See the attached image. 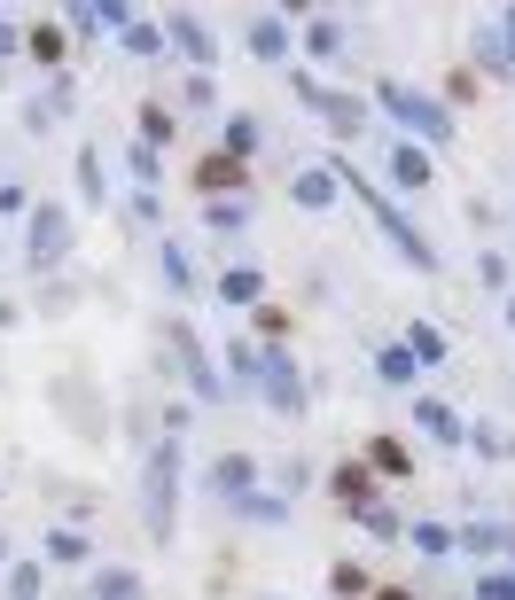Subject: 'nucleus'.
Instances as JSON below:
<instances>
[{"instance_id":"nucleus-1","label":"nucleus","mask_w":515,"mask_h":600,"mask_svg":"<svg viewBox=\"0 0 515 600\" xmlns=\"http://www.w3.org/2000/svg\"><path fill=\"white\" fill-rule=\"evenodd\" d=\"M328 180H336V188H352V196H360V203H368V211L383 219V234L398 242V257H406V266H414V274H438V249H429V242H421V234L406 226V211H398V203H391L383 188H368V180H360V171H352V164H336V171H328Z\"/></svg>"},{"instance_id":"nucleus-2","label":"nucleus","mask_w":515,"mask_h":600,"mask_svg":"<svg viewBox=\"0 0 515 600\" xmlns=\"http://www.w3.org/2000/svg\"><path fill=\"white\" fill-rule=\"evenodd\" d=\"M375 102H383L398 125H414L421 141H453V133H461V125H453V110H446V102H429V95H414L406 78H383V86H375Z\"/></svg>"},{"instance_id":"nucleus-3","label":"nucleus","mask_w":515,"mask_h":600,"mask_svg":"<svg viewBox=\"0 0 515 600\" xmlns=\"http://www.w3.org/2000/svg\"><path fill=\"white\" fill-rule=\"evenodd\" d=\"M172 499H180V437H164L149 453V531L172 538Z\"/></svg>"},{"instance_id":"nucleus-4","label":"nucleus","mask_w":515,"mask_h":600,"mask_svg":"<svg viewBox=\"0 0 515 600\" xmlns=\"http://www.w3.org/2000/svg\"><path fill=\"white\" fill-rule=\"evenodd\" d=\"M24 257H32L40 274H47V266H63V257H70V211H63V203H40V211H32Z\"/></svg>"},{"instance_id":"nucleus-5","label":"nucleus","mask_w":515,"mask_h":600,"mask_svg":"<svg viewBox=\"0 0 515 600\" xmlns=\"http://www.w3.org/2000/svg\"><path fill=\"white\" fill-rule=\"evenodd\" d=\"M164 343H172V359H180V375H188V390L211 405L219 398V375H211V359H204V343H196V327L188 320H164Z\"/></svg>"},{"instance_id":"nucleus-6","label":"nucleus","mask_w":515,"mask_h":600,"mask_svg":"<svg viewBox=\"0 0 515 600\" xmlns=\"http://www.w3.org/2000/svg\"><path fill=\"white\" fill-rule=\"evenodd\" d=\"M164 47H180V55L196 63V78L219 63V32H211L204 16H188V9H172V16H164Z\"/></svg>"},{"instance_id":"nucleus-7","label":"nucleus","mask_w":515,"mask_h":600,"mask_svg":"<svg viewBox=\"0 0 515 600\" xmlns=\"http://www.w3.org/2000/svg\"><path fill=\"white\" fill-rule=\"evenodd\" d=\"M289 86H297V95H305L336 133H360V125H368V102H360V95H336V86H320V78H305V70H297Z\"/></svg>"},{"instance_id":"nucleus-8","label":"nucleus","mask_w":515,"mask_h":600,"mask_svg":"<svg viewBox=\"0 0 515 600\" xmlns=\"http://www.w3.org/2000/svg\"><path fill=\"white\" fill-rule=\"evenodd\" d=\"M258 398H266V405H282V413H297V405H305V382H297V367H289L282 352H266V359H258Z\"/></svg>"},{"instance_id":"nucleus-9","label":"nucleus","mask_w":515,"mask_h":600,"mask_svg":"<svg viewBox=\"0 0 515 600\" xmlns=\"http://www.w3.org/2000/svg\"><path fill=\"white\" fill-rule=\"evenodd\" d=\"M414 429H421L429 445H461V413L446 398H414Z\"/></svg>"},{"instance_id":"nucleus-10","label":"nucleus","mask_w":515,"mask_h":600,"mask_svg":"<svg viewBox=\"0 0 515 600\" xmlns=\"http://www.w3.org/2000/svg\"><path fill=\"white\" fill-rule=\"evenodd\" d=\"M391 180H398L406 196L429 188V148H421V141H398V148H391Z\"/></svg>"},{"instance_id":"nucleus-11","label":"nucleus","mask_w":515,"mask_h":600,"mask_svg":"<svg viewBox=\"0 0 515 600\" xmlns=\"http://www.w3.org/2000/svg\"><path fill=\"white\" fill-rule=\"evenodd\" d=\"M196 188H204V196L219 203V188H250V171H242L234 156H219V148H211V156L196 164Z\"/></svg>"},{"instance_id":"nucleus-12","label":"nucleus","mask_w":515,"mask_h":600,"mask_svg":"<svg viewBox=\"0 0 515 600\" xmlns=\"http://www.w3.org/2000/svg\"><path fill=\"white\" fill-rule=\"evenodd\" d=\"M250 47L266 63H289V16H250Z\"/></svg>"},{"instance_id":"nucleus-13","label":"nucleus","mask_w":515,"mask_h":600,"mask_svg":"<svg viewBox=\"0 0 515 600\" xmlns=\"http://www.w3.org/2000/svg\"><path fill=\"white\" fill-rule=\"evenodd\" d=\"M398 352H406L414 367H438V359H446V335L429 327V320H414V327H406V343H398Z\"/></svg>"},{"instance_id":"nucleus-14","label":"nucleus","mask_w":515,"mask_h":600,"mask_svg":"<svg viewBox=\"0 0 515 600\" xmlns=\"http://www.w3.org/2000/svg\"><path fill=\"white\" fill-rule=\"evenodd\" d=\"M250 148H258V118H250V110H234V118L219 125V156H234V164H242Z\"/></svg>"},{"instance_id":"nucleus-15","label":"nucleus","mask_w":515,"mask_h":600,"mask_svg":"<svg viewBox=\"0 0 515 600\" xmlns=\"http://www.w3.org/2000/svg\"><path fill=\"white\" fill-rule=\"evenodd\" d=\"M336 499L368 514V507H375V476H368V468H352V460H343V468H336Z\"/></svg>"},{"instance_id":"nucleus-16","label":"nucleus","mask_w":515,"mask_h":600,"mask_svg":"<svg viewBox=\"0 0 515 600\" xmlns=\"http://www.w3.org/2000/svg\"><path fill=\"white\" fill-rule=\"evenodd\" d=\"M219 297H227V304H266V281H258L250 266H227V274H219Z\"/></svg>"},{"instance_id":"nucleus-17","label":"nucleus","mask_w":515,"mask_h":600,"mask_svg":"<svg viewBox=\"0 0 515 600\" xmlns=\"http://www.w3.org/2000/svg\"><path fill=\"white\" fill-rule=\"evenodd\" d=\"M211 491H219V499H227V507H234V499H242V491H250V460H242V453H227V460H219V468H211Z\"/></svg>"},{"instance_id":"nucleus-18","label":"nucleus","mask_w":515,"mask_h":600,"mask_svg":"<svg viewBox=\"0 0 515 600\" xmlns=\"http://www.w3.org/2000/svg\"><path fill=\"white\" fill-rule=\"evenodd\" d=\"M95 600H141V577L133 569H95Z\"/></svg>"},{"instance_id":"nucleus-19","label":"nucleus","mask_w":515,"mask_h":600,"mask_svg":"<svg viewBox=\"0 0 515 600\" xmlns=\"http://www.w3.org/2000/svg\"><path fill=\"white\" fill-rule=\"evenodd\" d=\"M234 514H250V523H282L289 507H282L274 491H242V499H234Z\"/></svg>"},{"instance_id":"nucleus-20","label":"nucleus","mask_w":515,"mask_h":600,"mask_svg":"<svg viewBox=\"0 0 515 600\" xmlns=\"http://www.w3.org/2000/svg\"><path fill=\"white\" fill-rule=\"evenodd\" d=\"M172 133H180V125H172V110H164V102H149V110H141V148H156V141L172 148Z\"/></svg>"},{"instance_id":"nucleus-21","label":"nucleus","mask_w":515,"mask_h":600,"mask_svg":"<svg viewBox=\"0 0 515 600\" xmlns=\"http://www.w3.org/2000/svg\"><path fill=\"white\" fill-rule=\"evenodd\" d=\"M305 40H313V55H320V63H336V55H343V24H336V16H313V32H305Z\"/></svg>"},{"instance_id":"nucleus-22","label":"nucleus","mask_w":515,"mask_h":600,"mask_svg":"<svg viewBox=\"0 0 515 600\" xmlns=\"http://www.w3.org/2000/svg\"><path fill=\"white\" fill-rule=\"evenodd\" d=\"M78 188H86V203L110 196V188H102V148H78Z\"/></svg>"},{"instance_id":"nucleus-23","label":"nucleus","mask_w":515,"mask_h":600,"mask_svg":"<svg viewBox=\"0 0 515 600\" xmlns=\"http://www.w3.org/2000/svg\"><path fill=\"white\" fill-rule=\"evenodd\" d=\"M297 203H305V211H328V203H336V180H328V171H305V180H297Z\"/></svg>"},{"instance_id":"nucleus-24","label":"nucleus","mask_w":515,"mask_h":600,"mask_svg":"<svg viewBox=\"0 0 515 600\" xmlns=\"http://www.w3.org/2000/svg\"><path fill=\"white\" fill-rule=\"evenodd\" d=\"M375 375H383L391 390H414V375H421V367H414L406 352H383V359H375Z\"/></svg>"},{"instance_id":"nucleus-25","label":"nucleus","mask_w":515,"mask_h":600,"mask_svg":"<svg viewBox=\"0 0 515 600\" xmlns=\"http://www.w3.org/2000/svg\"><path fill=\"white\" fill-rule=\"evenodd\" d=\"M125 47H133V55H164V24H141V16H133V24H125Z\"/></svg>"},{"instance_id":"nucleus-26","label":"nucleus","mask_w":515,"mask_h":600,"mask_svg":"<svg viewBox=\"0 0 515 600\" xmlns=\"http://www.w3.org/2000/svg\"><path fill=\"white\" fill-rule=\"evenodd\" d=\"M40 585H47L40 562H17V569H9V600H40Z\"/></svg>"},{"instance_id":"nucleus-27","label":"nucleus","mask_w":515,"mask_h":600,"mask_svg":"<svg viewBox=\"0 0 515 600\" xmlns=\"http://www.w3.org/2000/svg\"><path fill=\"white\" fill-rule=\"evenodd\" d=\"M164 281H172V289H188V281H196V266H188V249H180V242H164Z\"/></svg>"},{"instance_id":"nucleus-28","label":"nucleus","mask_w":515,"mask_h":600,"mask_svg":"<svg viewBox=\"0 0 515 600\" xmlns=\"http://www.w3.org/2000/svg\"><path fill=\"white\" fill-rule=\"evenodd\" d=\"M414 546H421V554H453V531H446V523H414Z\"/></svg>"},{"instance_id":"nucleus-29","label":"nucleus","mask_w":515,"mask_h":600,"mask_svg":"<svg viewBox=\"0 0 515 600\" xmlns=\"http://www.w3.org/2000/svg\"><path fill=\"white\" fill-rule=\"evenodd\" d=\"M32 55H40V63H63V32H55V24H32Z\"/></svg>"},{"instance_id":"nucleus-30","label":"nucleus","mask_w":515,"mask_h":600,"mask_svg":"<svg viewBox=\"0 0 515 600\" xmlns=\"http://www.w3.org/2000/svg\"><path fill=\"white\" fill-rule=\"evenodd\" d=\"M476 55H484L492 70H515V55H507V40H500V32H476Z\"/></svg>"},{"instance_id":"nucleus-31","label":"nucleus","mask_w":515,"mask_h":600,"mask_svg":"<svg viewBox=\"0 0 515 600\" xmlns=\"http://www.w3.org/2000/svg\"><path fill=\"white\" fill-rule=\"evenodd\" d=\"M204 219H211V226H219V234H234V226H242V219H250V211H242V203H227V196H219V203H204Z\"/></svg>"},{"instance_id":"nucleus-32","label":"nucleus","mask_w":515,"mask_h":600,"mask_svg":"<svg viewBox=\"0 0 515 600\" xmlns=\"http://www.w3.org/2000/svg\"><path fill=\"white\" fill-rule=\"evenodd\" d=\"M375 468H383V476H406V468H414V453H406V445H391V437H383V445H375Z\"/></svg>"},{"instance_id":"nucleus-33","label":"nucleus","mask_w":515,"mask_h":600,"mask_svg":"<svg viewBox=\"0 0 515 600\" xmlns=\"http://www.w3.org/2000/svg\"><path fill=\"white\" fill-rule=\"evenodd\" d=\"M47 554H55V562H86V538H78V531H47Z\"/></svg>"},{"instance_id":"nucleus-34","label":"nucleus","mask_w":515,"mask_h":600,"mask_svg":"<svg viewBox=\"0 0 515 600\" xmlns=\"http://www.w3.org/2000/svg\"><path fill=\"white\" fill-rule=\"evenodd\" d=\"M328 585L352 600V592H368V569H360V562H336V577H328Z\"/></svg>"},{"instance_id":"nucleus-35","label":"nucleus","mask_w":515,"mask_h":600,"mask_svg":"<svg viewBox=\"0 0 515 600\" xmlns=\"http://www.w3.org/2000/svg\"><path fill=\"white\" fill-rule=\"evenodd\" d=\"M360 523H368V531H375V538H398V514H391V507H383V499H375V507H368V514H360Z\"/></svg>"},{"instance_id":"nucleus-36","label":"nucleus","mask_w":515,"mask_h":600,"mask_svg":"<svg viewBox=\"0 0 515 600\" xmlns=\"http://www.w3.org/2000/svg\"><path fill=\"white\" fill-rule=\"evenodd\" d=\"M476 600H515V577H500V569H492V577H476Z\"/></svg>"},{"instance_id":"nucleus-37","label":"nucleus","mask_w":515,"mask_h":600,"mask_svg":"<svg viewBox=\"0 0 515 600\" xmlns=\"http://www.w3.org/2000/svg\"><path fill=\"white\" fill-rule=\"evenodd\" d=\"M383 600H414V592H398V585H391V592H383Z\"/></svg>"},{"instance_id":"nucleus-38","label":"nucleus","mask_w":515,"mask_h":600,"mask_svg":"<svg viewBox=\"0 0 515 600\" xmlns=\"http://www.w3.org/2000/svg\"><path fill=\"white\" fill-rule=\"evenodd\" d=\"M507 327H515V297H507Z\"/></svg>"},{"instance_id":"nucleus-39","label":"nucleus","mask_w":515,"mask_h":600,"mask_svg":"<svg viewBox=\"0 0 515 600\" xmlns=\"http://www.w3.org/2000/svg\"><path fill=\"white\" fill-rule=\"evenodd\" d=\"M0 554H9V546H0Z\"/></svg>"}]
</instances>
